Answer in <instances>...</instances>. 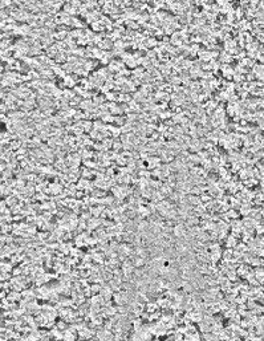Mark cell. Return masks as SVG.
I'll return each instance as SVG.
<instances>
[{
  "instance_id": "cell-1",
  "label": "cell",
  "mask_w": 264,
  "mask_h": 341,
  "mask_svg": "<svg viewBox=\"0 0 264 341\" xmlns=\"http://www.w3.org/2000/svg\"><path fill=\"white\" fill-rule=\"evenodd\" d=\"M173 230H174L175 236H178V238H181V236H183V235H186V228H185V226H183V224H177V226H175Z\"/></svg>"
},
{
  "instance_id": "cell-2",
  "label": "cell",
  "mask_w": 264,
  "mask_h": 341,
  "mask_svg": "<svg viewBox=\"0 0 264 341\" xmlns=\"http://www.w3.org/2000/svg\"><path fill=\"white\" fill-rule=\"evenodd\" d=\"M149 222L147 220H145V222H141V223L137 226V228H138V231H144V230H147L149 228Z\"/></svg>"
}]
</instances>
